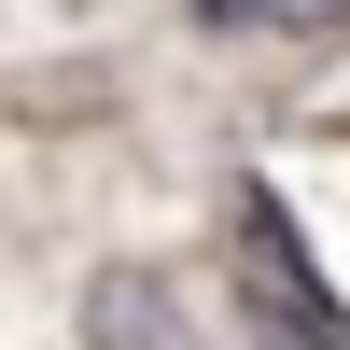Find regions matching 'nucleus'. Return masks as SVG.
<instances>
[{"mask_svg": "<svg viewBox=\"0 0 350 350\" xmlns=\"http://www.w3.org/2000/svg\"><path fill=\"white\" fill-rule=\"evenodd\" d=\"M211 280H224L239 350H350V280L323 267V239H308V211L280 196L267 154H239L211 196Z\"/></svg>", "mask_w": 350, "mask_h": 350, "instance_id": "1", "label": "nucleus"}, {"mask_svg": "<svg viewBox=\"0 0 350 350\" xmlns=\"http://www.w3.org/2000/svg\"><path fill=\"white\" fill-rule=\"evenodd\" d=\"M211 295H196V267H168V252H98V267L70 280V350H224Z\"/></svg>", "mask_w": 350, "mask_h": 350, "instance_id": "2", "label": "nucleus"}, {"mask_svg": "<svg viewBox=\"0 0 350 350\" xmlns=\"http://www.w3.org/2000/svg\"><path fill=\"white\" fill-rule=\"evenodd\" d=\"M183 42H211V56H350V0H183Z\"/></svg>", "mask_w": 350, "mask_h": 350, "instance_id": "3", "label": "nucleus"}]
</instances>
